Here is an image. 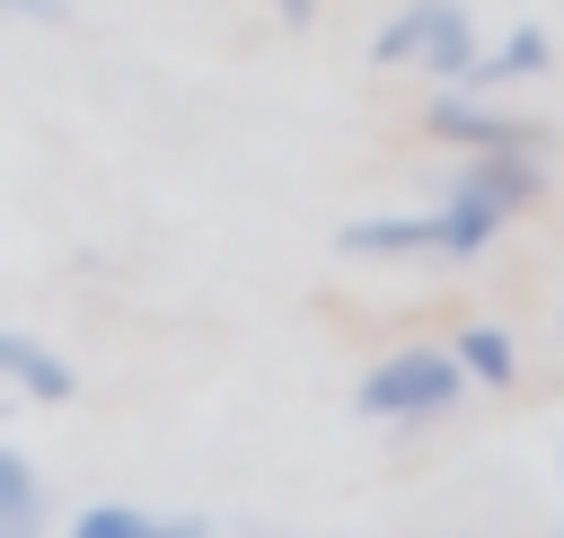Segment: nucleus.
Returning a JSON list of instances; mask_svg holds the SVG:
<instances>
[{
  "mask_svg": "<svg viewBox=\"0 0 564 538\" xmlns=\"http://www.w3.org/2000/svg\"><path fill=\"white\" fill-rule=\"evenodd\" d=\"M538 194H546V168H538V150H467V159H458V176L441 185L449 247H458V256L494 247V229H511V220H520Z\"/></svg>",
  "mask_w": 564,
  "mask_h": 538,
  "instance_id": "f257e3e1",
  "label": "nucleus"
},
{
  "mask_svg": "<svg viewBox=\"0 0 564 538\" xmlns=\"http://www.w3.org/2000/svg\"><path fill=\"white\" fill-rule=\"evenodd\" d=\"M458 397H467V370H458L449 344H397V353H379V362L361 370V388H352V406H361L370 423H432V415H449Z\"/></svg>",
  "mask_w": 564,
  "mask_h": 538,
  "instance_id": "f03ea898",
  "label": "nucleus"
},
{
  "mask_svg": "<svg viewBox=\"0 0 564 538\" xmlns=\"http://www.w3.org/2000/svg\"><path fill=\"white\" fill-rule=\"evenodd\" d=\"M476 18L467 0H405L379 35H370V62L379 71H423V79H467L476 71Z\"/></svg>",
  "mask_w": 564,
  "mask_h": 538,
  "instance_id": "7ed1b4c3",
  "label": "nucleus"
},
{
  "mask_svg": "<svg viewBox=\"0 0 564 538\" xmlns=\"http://www.w3.org/2000/svg\"><path fill=\"white\" fill-rule=\"evenodd\" d=\"M423 132H432V141H449V150H546V132H538L529 115L485 106L467 79H441V97L423 106Z\"/></svg>",
  "mask_w": 564,
  "mask_h": 538,
  "instance_id": "20e7f679",
  "label": "nucleus"
},
{
  "mask_svg": "<svg viewBox=\"0 0 564 538\" xmlns=\"http://www.w3.org/2000/svg\"><path fill=\"white\" fill-rule=\"evenodd\" d=\"M335 247H344V256H458V247H449L441 203H423V212H370V220H344V229H335Z\"/></svg>",
  "mask_w": 564,
  "mask_h": 538,
  "instance_id": "39448f33",
  "label": "nucleus"
},
{
  "mask_svg": "<svg viewBox=\"0 0 564 538\" xmlns=\"http://www.w3.org/2000/svg\"><path fill=\"white\" fill-rule=\"evenodd\" d=\"M0 388H18V397H35V406H70V388H79V370L44 344V335H18V326H0Z\"/></svg>",
  "mask_w": 564,
  "mask_h": 538,
  "instance_id": "423d86ee",
  "label": "nucleus"
},
{
  "mask_svg": "<svg viewBox=\"0 0 564 538\" xmlns=\"http://www.w3.org/2000/svg\"><path fill=\"white\" fill-rule=\"evenodd\" d=\"M449 353H458L467 388H511V379H520V344H511V326H494V318H467V326L449 335Z\"/></svg>",
  "mask_w": 564,
  "mask_h": 538,
  "instance_id": "0eeeda50",
  "label": "nucleus"
},
{
  "mask_svg": "<svg viewBox=\"0 0 564 538\" xmlns=\"http://www.w3.org/2000/svg\"><path fill=\"white\" fill-rule=\"evenodd\" d=\"M555 62V44H546V26H511L494 53H476V71H467V88H502V79H538Z\"/></svg>",
  "mask_w": 564,
  "mask_h": 538,
  "instance_id": "6e6552de",
  "label": "nucleus"
},
{
  "mask_svg": "<svg viewBox=\"0 0 564 538\" xmlns=\"http://www.w3.org/2000/svg\"><path fill=\"white\" fill-rule=\"evenodd\" d=\"M35 520H44V476L35 459L0 450V529H35Z\"/></svg>",
  "mask_w": 564,
  "mask_h": 538,
  "instance_id": "1a4fd4ad",
  "label": "nucleus"
},
{
  "mask_svg": "<svg viewBox=\"0 0 564 538\" xmlns=\"http://www.w3.org/2000/svg\"><path fill=\"white\" fill-rule=\"evenodd\" d=\"M70 529H79V538H150V529H167V520H159V512H132V503H79Z\"/></svg>",
  "mask_w": 564,
  "mask_h": 538,
  "instance_id": "9d476101",
  "label": "nucleus"
},
{
  "mask_svg": "<svg viewBox=\"0 0 564 538\" xmlns=\"http://www.w3.org/2000/svg\"><path fill=\"white\" fill-rule=\"evenodd\" d=\"M273 9H282L291 26H308V18H317V0H273Z\"/></svg>",
  "mask_w": 564,
  "mask_h": 538,
  "instance_id": "9b49d317",
  "label": "nucleus"
}]
</instances>
